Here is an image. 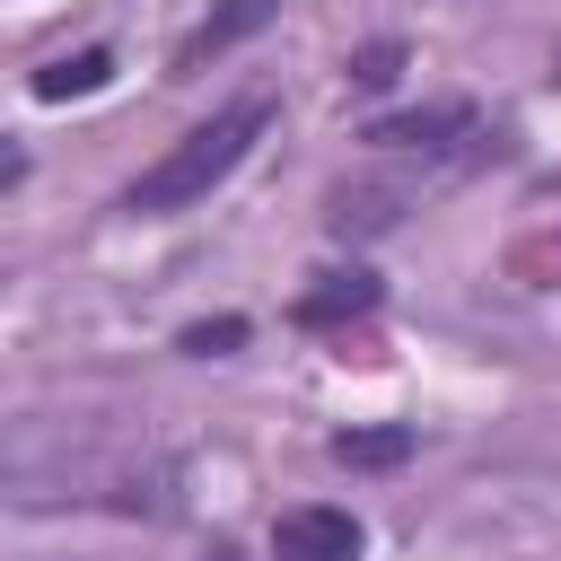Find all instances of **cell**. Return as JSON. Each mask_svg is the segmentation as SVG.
<instances>
[{
	"label": "cell",
	"mask_w": 561,
	"mask_h": 561,
	"mask_svg": "<svg viewBox=\"0 0 561 561\" xmlns=\"http://www.w3.org/2000/svg\"><path fill=\"white\" fill-rule=\"evenodd\" d=\"M263 123H272V96H245V105L210 114L202 131H184V140L123 193V210H184V202H202L210 184H228V175L245 167V149L263 140Z\"/></svg>",
	"instance_id": "obj_1"
},
{
	"label": "cell",
	"mask_w": 561,
	"mask_h": 561,
	"mask_svg": "<svg viewBox=\"0 0 561 561\" xmlns=\"http://www.w3.org/2000/svg\"><path fill=\"white\" fill-rule=\"evenodd\" d=\"M272 552H280V561H359V517H351V508H324V500L280 508Z\"/></svg>",
	"instance_id": "obj_2"
},
{
	"label": "cell",
	"mask_w": 561,
	"mask_h": 561,
	"mask_svg": "<svg viewBox=\"0 0 561 561\" xmlns=\"http://www.w3.org/2000/svg\"><path fill=\"white\" fill-rule=\"evenodd\" d=\"M377 149H403V158H438V149H482V123H473V105H430V114H394V123H377L368 131Z\"/></svg>",
	"instance_id": "obj_3"
},
{
	"label": "cell",
	"mask_w": 561,
	"mask_h": 561,
	"mask_svg": "<svg viewBox=\"0 0 561 561\" xmlns=\"http://www.w3.org/2000/svg\"><path fill=\"white\" fill-rule=\"evenodd\" d=\"M272 18H280V0H210V18H202V26L184 35V44H175V79H193V70H202L210 53H228V44L263 35Z\"/></svg>",
	"instance_id": "obj_4"
},
{
	"label": "cell",
	"mask_w": 561,
	"mask_h": 561,
	"mask_svg": "<svg viewBox=\"0 0 561 561\" xmlns=\"http://www.w3.org/2000/svg\"><path fill=\"white\" fill-rule=\"evenodd\" d=\"M105 79H114V53L88 44V53H70V61H44V70H35V96L61 105V96H88V88H105Z\"/></svg>",
	"instance_id": "obj_5"
},
{
	"label": "cell",
	"mask_w": 561,
	"mask_h": 561,
	"mask_svg": "<svg viewBox=\"0 0 561 561\" xmlns=\"http://www.w3.org/2000/svg\"><path fill=\"white\" fill-rule=\"evenodd\" d=\"M368 307H377V280L368 272H333L324 289L298 298V324H342V316H368Z\"/></svg>",
	"instance_id": "obj_6"
},
{
	"label": "cell",
	"mask_w": 561,
	"mask_h": 561,
	"mask_svg": "<svg viewBox=\"0 0 561 561\" xmlns=\"http://www.w3.org/2000/svg\"><path fill=\"white\" fill-rule=\"evenodd\" d=\"M333 456L377 473V465H403V456H412V430H342V438H333Z\"/></svg>",
	"instance_id": "obj_7"
},
{
	"label": "cell",
	"mask_w": 561,
	"mask_h": 561,
	"mask_svg": "<svg viewBox=\"0 0 561 561\" xmlns=\"http://www.w3.org/2000/svg\"><path fill=\"white\" fill-rule=\"evenodd\" d=\"M394 70H403V44H368V53H351V79H359V88H394Z\"/></svg>",
	"instance_id": "obj_8"
},
{
	"label": "cell",
	"mask_w": 561,
	"mask_h": 561,
	"mask_svg": "<svg viewBox=\"0 0 561 561\" xmlns=\"http://www.w3.org/2000/svg\"><path fill=\"white\" fill-rule=\"evenodd\" d=\"M237 342H245V324H237V316H219V324H193V333H184V351H193V359H219V351H237Z\"/></svg>",
	"instance_id": "obj_9"
}]
</instances>
